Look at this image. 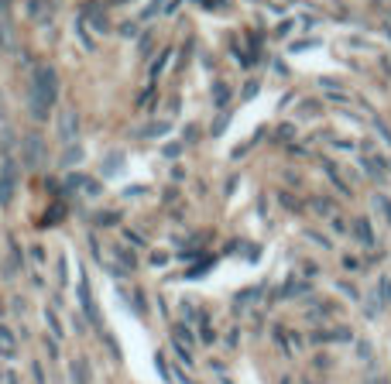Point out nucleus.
<instances>
[{"instance_id":"f257e3e1","label":"nucleus","mask_w":391,"mask_h":384,"mask_svg":"<svg viewBox=\"0 0 391 384\" xmlns=\"http://www.w3.org/2000/svg\"><path fill=\"white\" fill-rule=\"evenodd\" d=\"M55 96H59V73L52 65H35V73H31V93H28V114L35 117L38 124H45Z\"/></svg>"},{"instance_id":"f03ea898","label":"nucleus","mask_w":391,"mask_h":384,"mask_svg":"<svg viewBox=\"0 0 391 384\" xmlns=\"http://www.w3.org/2000/svg\"><path fill=\"white\" fill-rule=\"evenodd\" d=\"M21 161H24V169L28 172H38L41 165L48 161L45 158V141H41V134H24V141H21Z\"/></svg>"},{"instance_id":"7ed1b4c3","label":"nucleus","mask_w":391,"mask_h":384,"mask_svg":"<svg viewBox=\"0 0 391 384\" xmlns=\"http://www.w3.org/2000/svg\"><path fill=\"white\" fill-rule=\"evenodd\" d=\"M14 186H18V165H14V158H4V165H0V206H7L14 199Z\"/></svg>"},{"instance_id":"20e7f679","label":"nucleus","mask_w":391,"mask_h":384,"mask_svg":"<svg viewBox=\"0 0 391 384\" xmlns=\"http://www.w3.org/2000/svg\"><path fill=\"white\" fill-rule=\"evenodd\" d=\"M79 134V114H76V107H62V114H59V141L62 144H73Z\"/></svg>"},{"instance_id":"39448f33","label":"nucleus","mask_w":391,"mask_h":384,"mask_svg":"<svg viewBox=\"0 0 391 384\" xmlns=\"http://www.w3.org/2000/svg\"><path fill=\"white\" fill-rule=\"evenodd\" d=\"M82 21H86L93 31H100V35H107V31H110V21H107V11H103V4H93V0H90V4L82 7Z\"/></svg>"},{"instance_id":"423d86ee","label":"nucleus","mask_w":391,"mask_h":384,"mask_svg":"<svg viewBox=\"0 0 391 384\" xmlns=\"http://www.w3.org/2000/svg\"><path fill=\"white\" fill-rule=\"evenodd\" d=\"M28 18L35 21V24H52L55 18V0H28Z\"/></svg>"},{"instance_id":"0eeeda50","label":"nucleus","mask_w":391,"mask_h":384,"mask_svg":"<svg viewBox=\"0 0 391 384\" xmlns=\"http://www.w3.org/2000/svg\"><path fill=\"white\" fill-rule=\"evenodd\" d=\"M272 336H274V343L282 346V353H285V357H292L295 350H302V336H299V333H289L285 326H274Z\"/></svg>"},{"instance_id":"6e6552de","label":"nucleus","mask_w":391,"mask_h":384,"mask_svg":"<svg viewBox=\"0 0 391 384\" xmlns=\"http://www.w3.org/2000/svg\"><path fill=\"white\" fill-rule=\"evenodd\" d=\"M79 306H82V316L90 323H97V306H93V295H90V278L79 274Z\"/></svg>"},{"instance_id":"1a4fd4ad","label":"nucleus","mask_w":391,"mask_h":384,"mask_svg":"<svg viewBox=\"0 0 391 384\" xmlns=\"http://www.w3.org/2000/svg\"><path fill=\"white\" fill-rule=\"evenodd\" d=\"M353 233H357V240H360L364 247H374V244H377V237H374L368 216H357V220H353Z\"/></svg>"},{"instance_id":"9d476101","label":"nucleus","mask_w":391,"mask_h":384,"mask_svg":"<svg viewBox=\"0 0 391 384\" xmlns=\"http://www.w3.org/2000/svg\"><path fill=\"white\" fill-rule=\"evenodd\" d=\"M309 210H313L316 216H326V220H336V216H340V213H336V203H333V199H323V196L309 199Z\"/></svg>"},{"instance_id":"9b49d317","label":"nucleus","mask_w":391,"mask_h":384,"mask_svg":"<svg viewBox=\"0 0 391 384\" xmlns=\"http://www.w3.org/2000/svg\"><path fill=\"white\" fill-rule=\"evenodd\" d=\"M353 333L347 326H336V329H319V333H313L316 343H333V340H350Z\"/></svg>"},{"instance_id":"f8f14e48","label":"nucleus","mask_w":391,"mask_h":384,"mask_svg":"<svg viewBox=\"0 0 391 384\" xmlns=\"http://www.w3.org/2000/svg\"><path fill=\"white\" fill-rule=\"evenodd\" d=\"M69 370H73V384H90V364H86L82 357H79V361H73V367H69Z\"/></svg>"},{"instance_id":"ddd939ff","label":"nucleus","mask_w":391,"mask_h":384,"mask_svg":"<svg viewBox=\"0 0 391 384\" xmlns=\"http://www.w3.org/2000/svg\"><path fill=\"white\" fill-rule=\"evenodd\" d=\"M0 357H14V333L0 326Z\"/></svg>"},{"instance_id":"4468645a","label":"nucleus","mask_w":391,"mask_h":384,"mask_svg":"<svg viewBox=\"0 0 391 384\" xmlns=\"http://www.w3.org/2000/svg\"><path fill=\"white\" fill-rule=\"evenodd\" d=\"M323 172L330 175V182H333V186H336V189H340V192H343V196H350V186H347V182L340 178V172L333 169V161H323Z\"/></svg>"},{"instance_id":"2eb2a0df","label":"nucleus","mask_w":391,"mask_h":384,"mask_svg":"<svg viewBox=\"0 0 391 384\" xmlns=\"http://www.w3.org/2000/svg\"><path fill=\"white\" fill-rule=\"evenodd\" d=\"M45 323H48V329H52V340H62V336H65V329H62V323H59V316H55L52 309H45Z\"/></svg>"},{"instance_id":"dca6fc26","label":"nucleus","mask_w":391,"mask_h":384,"mask_svg":"<svg viewBox=\"0 0 391 384\" xmlns=\"http://www.w3.org/2000/svg\"><path fill=\"white\" fill-rule=\"evenodd\" d=\"M76 38L82 41V48H86V52H93V48H97V41L90 38V31H86V21H82V18L76 21Z\"/></svg>"},{"instance_id":"f3484780","label":"nucleus","mask_w":391,"mask_h":384,"mask_svg":"<svg viewBox=\"0 0 391 384\" xmlns=\"http://www.w3.org/2000/svg\"><path fill=\"white\" fill-rule=\"evenodd\" d=\"M62 216H65V206H62V203H55L52 210L45 213V220H41V227H55V223H59Z\"/></svg>"},{"instance_id":"a211bd4d","label":"nucleus","mask_w":391,"mask_h":384,"mask_svg":"<svg viewBox=\"0 0 391 384\" xmlns=\"http://www.w3.org/2000/svg\"><path fill=\"white\" fill-rule=\"evenodd\" d=\"M168 58H172V48H165V52H161V55H158L155 62H151V79H158V76H161V73H165V65H168Z\"/></svg>"},{"instance_id":"6ab92c4d","label":"nucleus","mask_w":391,"mask_h":384,"mask_svg":"<svg viewBox=\"0 0 391 384\" xmlns=\"http://www.w3.org/2000/svg\"><path fill=\"white\" fill-rule=\"evenodd\" d=\"M257 295H261V288H247V292H240V295L234 299V306H237V309H247V306H251V302L257 299Z\"/></svg>"},{"instance_id":"aec40b11","label":"nucleus","mask_w":391,"mask_h":384,"mask_svg":"<svg viewBox=\"0 0 391 384\" xmlns=\"http://www.w3.org/2000/svg\"><path fill=\"white\" fill-rule=\"evenodd\" d=\"M213 96H216V107H220V110H227V100H230V90H227L223 82H216V86H213Z\"/></svg>"},{"instance_id":"412c9836","label":"nucleus","mask_w":391,"mask_h":384,"mask_svg":"<svg viewBox=\"0 0 391 384\" xmlns=\"http://www.w3.org/2000/svg\"><path fill=\"white\" fill-rule=\"evenodd\" d=\"M165 131H168V120H158V124H151V127H144L141 137H161Z\"/></svg>"},{"instance_id":"4be33fe9","label":"nucleus","mask_w":391,"mask_h":384,"mask_svg":"<svg viewBox=\"0 0 391 384\" xmlns=\"http://www.w3.org/2000/svg\"><path fill=\"white\" fill-rule=\"evenodd\" d=\"M302 292H309V285H302V282H289V285L282 288V299H289V295H302Z\"/></svg>"},{"instance_id":"5701e85b","label":"nucleus","mask_w":391,"mask_h":384,"mask_svg":"<svg viewBox=\"0 0 391 384\" xmlns=\"http://www.w3.org/2000/svg\"><path fill=\"white\" fill-rule=\"evenodd\" d=\"M377 292H381V302H385V306H391V278H388V274L377 282Z\"/></svg>"},{"instance_id":"b1692460","label":"nucleus","mask_w":391,"mask_h":384,"mask_svg":"<svg viewBox=\"0 0 391 384\" xmlns=\"http://www.w3.org/2000/svg\"><path fill=\"white\" fill-rule=\"evenodd\" d=\"M374 206L385 213V220L391 223V199H388V196H374Z\"/></svg>"},{"instance_id":"393cba45","label":"nucleus","mask_w":391,"mask_h":384,"mask_svg":"<svg viewBox=\"0 0 391 384\" xmlns=\"http://www.w3.org/2000/svg\"><path fill=\"white\" fill-rule=\"evenodd\" d=\"M196 4H199V7H206V11H227V7H230L227 0H196Z\"/></svg>"},{"instance_id":"a878e982","label":"nucleus","mask_w":391,"mask_h":384,"mask_svg":"<svg viewBox=\"0 0 391 384\" xmlns=\"http://www.w3.org/2000/svg\"><path fill=\"white\" fill-rule=\"evenodd\" d=\"M227 124H230V114L223 110V114L216 117V124H213V137H220V134H223V131H227Z\"/></svg>"},{"instance_id":"bb28decb","label":"nucleus","mask_w":391,"mask_h":384,"mask_svg":"<svg viewBox=\"0 0 391 384\" xmlns=\"http://www.w3.org/2000/svg\"><path fill=\"white\" fill-rule=\"evenodd\" d=\"M117 257H120V265H124V271H134V254H127V250H117Z\"/></svg>"},{"instance_id":"cd10ccee","label":"nucleus","mask_w":391,"mask_h":384,"mask_svg":"<svg viewBox=\"0 0 391 384\" xmlns=\"http://www.w3.org/2000/svg\"><path fill=\"white\" fill-rule=\"evenodd\" d=\"M97 223L100 227H114L117 223V213H97Z\"/></svg>"},{"instance_id":"c85d7f7f","label":"nucleus","mask_w":391,"mask_h":384,"mask_svg":"<svg viewBox=\"0 0 391 384\" xmlns=\"http://www.w3.org/2000/svg\"><path fill=\"white\" fill-rule=\"evenodd\" d=\"M161 7H165V0H151V4L144 7V14H141V18H155V14L161 11Z\"/></svg>"},{"instance_id":"c756f323","label":"nucleus","mask_w":391,"mask_h":384,"mask_svg":"<svg viewBox=\"0 0 391 384\" xmlns=\"http://www.w3.org/2000/svg\"><path fill=\"white\" fill-rule=\"evenodd\" d=\"M79 158H82V151H79V148H69V151H65V158H62V165H76Z\"/></svg>"},{"instance_id":"7c9ffc66","label":"nucleus","mask_w":391,"mask_h":384,"mask_svg":"<svg viewBox=\"0 0 391 384\" xmlns=\"http://www.w3.org/2000/svg\"><path fill=\"white\" fill-rule=\"evenodd\" d=\"M292 134H295L292 124H282V127H278V141H292Z\"/></svg>"},{"instance_id":"2f4dec72","label":"nucleus","mask_w":391,"mask_h":384,"mask_svg":"<svg viewBox=\"0 0 391 384\" xmlns=\"http://www.w3.org/2000/svg\"><path fill=\"white\" fill-rule=\"evenodd\" d=\"M31 378H35V384H48L45 381V367L41 364H31Z\"/></svg>"},{"instance_id":"473e14b6","label":"nucleus","mask_w":391,"mask_h":384,"mask_svg":"<svg viewBox=\"0 0 391 384\" xmlns=\"http://www.w3.org/2000/svg\"><path fill=\"white\" fill-rule=\"evenodd\" d=\"M45 350H48V357L55 361V357H59V340H45Z\"/></svg>"},{"instance_id":"72a5a7b5","label":"nucleus","mask_w":391,"mask_h":384,"mask_svg":"<svg viewBox=\"0 0 391 384\" xmlns=\"http://www.w3.org/2000/svg\"><path fill=\"white\" fill-rule=\"evenodd\" d=\"M340 292H343V295H350V299H360V295H357V288L347 285V282H340Z\"/></svg>"},{"instance_id":"f704fd0d","label":"nucleus","mask_w":391,"mask_h":384,"mask_svg":"<svg viewBox=\"0 0 391 384\" xmlns=\"http://www.w3.org/2000/svg\"><path fill=\"white\" fill-rule=\"evenodd\" d=\"M120 35H124V38H134V35H137V24H124V28H120Z\"/></svg>"},{"instance_id":"c9c22d12","label":"nucleus","mask_w":391,"mask_h":384,"mask_svg":"<svg viewBox=\"0 0 391 384\" xmlns=\"http://www.w3.org/2000/svg\"><path fill=\"white\" fill-rule=\"evenodd\" d=\"M282 203H285V206H289V210H299V199H292V196H289V192H282Z\"/></svg>"},{"instance_id":"e433bc0d","label":"nucleus","mask_w":391,"mask_h":384,"mask_svg":"<svg viewBox=\"0 0 391 384\" xmlns=\"http://www.w3.org/2000/svg\"><path fill=\"white\" fill-rule=\"evenodd\" d=\"M55 274H59V285H65V257H59V271Z\"/></svg>"},{"instance_id":"4c0bfd02","label":"nucleus","mask_w":391,"mask_h":384,"mask_svg":"<svg viewBox=\"0 0 391 384\" xmlns=\"http://www.w3.org/2000/svg\"><path fill=\"white\" fill-rule=\"evenodd\" d=\"M124 237H127V240H131V244H134V247H144V240H141V237H137V233H131V230H127V233H124Z\"/></svg>"},{"instance_id":"58836bf2","label":"nucleus","mask_w":391,"mask_h":384,"mask_svg":"<svg viewBox=\"0 0 391 384\" xmlns=\"http://www.w3.org/2000/svg\"><path fill=\"white\" fill-rule=\"evenodd\" d=\"M255 93H257V82H247V86H244V100H251Z\"/></svg>"},{"instance_id":"ea45409f","label":"nucleus","mask_w":391,"mask_h":384,"mask_svg":"<svg viewBox=\"0 0 391 384\" xmlns=\"http://www.w3.org/2000/svg\"><path fill=\"white\" fill-rule=\"evenodd\" d=\"M31 257H35V261L41 265V261H45V250H41V247H31Z\"/></svg>"},{"instance_id":"a19ab883","label":"nucleus","mask_w":391,"mask_h":384,"mask_svg":"<svg viewBox=\"0 0 391 384\" xmlns=\"http://www.w3.org/2000/svg\"><path fill=\"white\" fill-rule=\"evenodd\" d=\"M377 7H381V11H388V14H391V0H377Z\"/></svg>"},{"instance_id":"79ce46f5","label":"nucleus","mask_w":391,"mask_h":384,"mask_svg":"<svg viewBox=\"0 0 391 384\" xmlns=\"http://www.w3.org/2000/svg\"><path fill=\"white\" fill-rule=\"evenodd\" d=\"M7 7H11V0H0V14H4V11H7Z\"/></svg>"},{"instance_id":"37998d69","label":"nucleus","mask_w":391,"mask_h":384,"mask_svg":"<svg viewBox=\"0 0 391 384\" xmlns=\"http://www.w3.org/2000/svg\"><path fill=\"white\" fill-rule=\"evenodd\" d=\"M107 4H127V0H107Z\"/></svg>"},{"instance_id":"c03bdc74","label":"nucleus","mask_w":391,"mask_h":384,"mask_svg":"<svg viewBox=\"0 0 391 384\" xmlns=\"http://www.w3.org/2000/svg\"><path fill=\"white\" fill-rule=\"evenodd\" d=\"M282 384H292V378H282Z\"/></svg>"},{"instance_id":"a18cd8bd","label":"nucleus","mask_w":391,"mask_h":384,"mask_svg":"<svg viewBox=\"0 0 391 384\" xmlns=\"http://www.w3.org/2000/svg\"><path fill=\"white\" fill-rule=\"evenodd\" d=\"M0 316H4V306H0Z\"/></svg>"},{"instance_id":"49530a36","label":"nucleus","mask_w":391,"mask_h":384,"mask_svg":"<svg viewBox=\"0 0 391 384\" xmlns=\"http://www.w3.org/2000/svg\"><path fill=\"white\" fill-rule=\"evenodd\" d=\"M0 117H4V110H0Z\"/></svg>"}]
</instances>
